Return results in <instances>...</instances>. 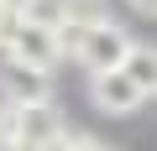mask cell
<instances>
[{
  "mask_svg": "<svg viewBox=\"0 0 157 151\" xmlns=\"http://www.w3.org/2000/svg\"><path fill=\"white\" fill-rule=\"evenodd\" d=\"M6 57H16V63H37V68H52V63L63 57V47H58V26H37V21L21 16V26H16L11 42H6Z\"/></svg>",
  "mask_w": 157,
  "mask_h": 151,
  "instance_id": "277c9868",
  "label": "cell"
},
{
  "mask_svg": "<svg viewBox=\"0 0 157 151\" xmlns=\"http://www.w3.org/2000/svg\"><path fill=\"white\" fill-rule=\"evenodd\" d=\"M131 11H141V16H157V0H131Z\"/></svg>",
  "mask_w": 157,
  "mask_h": 151,
  "instance_id": "9c48e42d",
  "label": "cell"
},
{
  "mask_svg": "<svg viewBox=\"0 0 157 151\" xmlns=\"http://www.w3.org/2000/svg\"><path fill=\"white\" fill-rule=\"evenodd\" d=\"M63 135H68L63 115L52 110V99H42V104H11V120H6L0 146L6 151H58Z\"/></svg>",
  "mask_w": 157,
  "mask_h": 151,
  "instance_id": "6da1fadb",
  "label": "cell"
},
{
  "mask_svg": "<svg viewBox=\"0 0 157 151\" xmlns=\"http://www.w3.org/2000/svg\"><path fill=\"white\" fill-rule=\"evenodd\" d=\"M89 99L105 110V115H136L147 104V94L126 78L121 68H105V73H89Z\"/></svg>",
  "mask_w": 157,
  "mask_h": 151,
  "instance_id": "5b68a950",
  "label": "cell"
},
{
  "mask_svg": "<svg viewBox=\"0 0 157 151\" xmlns=\"http://www.w3.org/2000/svg\"><path fill=\"white\" fill-rule=\"evenodd\" d=\"M58 11L68 26H94V21H110V0H58Z\"/></svg>",
  "mask_w": 157,
  "mask_h": 151,
  "instance_id": "52a82bcc",
  "label": "cell"
},
{
  "mask_svg": "<svg viewBox=\"0 0 157 151\" xmlns=\"http://www.w3.org/2000/svg\"><path fill=\"white\" fill-rule=\"evenodd\" d=\"M63 151H115V146H105V141H94V135H63Z\"/></svg>",
  "mask_w": 157,
  "mask_h": 151,
  "instance_id": "ba28073f",
  "label": "cell"
},
{
  "mask_svg": "<svg viewBox=\"0 0 157 151\" xmlns=\"http://www.w3.org/2000/svg\"><path fill=\"white\" fill-rule=\"evenodd\" d=\"M0 94H6V104H42V99H52V68L6 57V68H0Z\"/></svg>",
  "mask_w": 157,
  "mask_h": 151,
  "instance_id": "3957f363",
  "label": "cell"
},
{
  "mask_svg": "<svg viewBox=\"0 0 157 151\" xmlns=\"http://www.w3.org/2000/svg\"><path fill=\"white\" fill-rule=\"evenodd\" d=\"M121 73L152 99L157 94V47H147V42H131V52H126V63H121Z\"/></svg>",
  "mask_w": 157,
  "mask_h": 151,
  "instance_id": "8992f818",
  "label": "cell"
},
{
  "mask_svg": "<svg viewBox=\"0 0 157 151\" xmlns=\"http://www.w3.org/2000/svg\"><path fill=\"white\" fill-rule=\"evenodd\" d=\"M0 5H6V11H26L32 0H0Z\"/></svg>",
  "mask_w": 157,
  "mask_h": 151,
  "instance_id": "30bf717a",
  "label": "cell"
},
{
  "mask_svg": "<svg viewBox=\"0 0 157 151\" xmlns=\"http://www.w3.org/2000/svg\"><path fill=\"white\" fill-rule=\"evenodd\" d=\"M126 52H131V37H126V26H115V21L78 26V37H73V57L84 63L89 73L121 68V63H126Z\"/></svg>",
  "mask_w": 157,
  "mask_h": 151,
  "instance_id": "7a4b0ae2",
  "label": "cell"
}]
</instances>
